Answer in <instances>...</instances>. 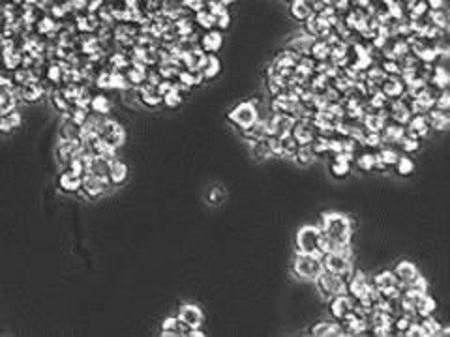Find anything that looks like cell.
<instances>
[{
	"mask_svg": "<svg viewBox=\"0 0 450 337\" xmlns=\"http://www.w3.org/2000/svg\"><path fill=\"white\" fill-rule=\"evenodd\" d=\"M321 232L330 236L338 244H349L353 238V223L351 219L340 214V212H326L319 225Z\"/></svg>",
	"mask_w": 450,
	"mask_h": 337,
	"instance_id": "6da1fadb",
	"label": "cell"
},
{
	"mask_svg": "<svg viewBox=\"0 0 450 337\" xmlns=\"http://www.w3.org/2000/svg\"><path fill=\"white\" fill-rule=\"evenodd\" d=\"M323 255H308V253H297L293 260V274L295 278L302 281H315L323 272Z\"/></svg>",
	"mask_w": 450,
	"mask_h": 337,
	"instance_id": "7a4b0ae2",
	"label": "cell"
},
{
	"mask_svg": "<svg viewBox=\"0 0 450 337\" xmlns=\"http://www.w3.org/2000/svg\"><path fill=\"white\" fill-rule=\"evenodd\" d=\"M317 287L321 294L326 298H334L340 296V294H347V279L338 276V274H332V272L323 270L321 276L317 279Z\"/></svg>",
	"mask_w": 450,
	"mask_h": 337,
	"instance_id": "3957f363",
	"label": "cell"
},
{
	"mask_svg": "<svg viewBox=\"0 0 450 337\" xmlns=\"http://www.w3.org/2000/svg\"><path fill=\"white\" fill-rule=\"evenodd\" d=\"M319 234L321 229L315 225H304L300 227L297 232V253H308V255H317V244H319ZM321 255V253H319Z\"/></svg>",
	"mask_w": 450,
	"mask_h": 337,
	"instance_id": "277c9868",
	"label": "cell"
},
{
	"mask_svg": "<svg viewBox=\"0 0 450 337\" xmlns=\"http://www.w3.org/2000/svg\"><path fill=\"white\" fill-rule=\"evenodd\" d=\"M229 120L239 129H246V127H250L259 120V109L253 105L252 101H244V103L237 105L229 112Z\"/></svg>",
	"mask_w": 450,
	"mask_h": 337,
	"instance_id": "5b68a950",
	"label": "cell"
},
{
	"mask_svg": "<svg viewBox=\"0 0 450 337\" xmlns=\"http://www.w3.org/2000/svg\"><path fill=\"white\" fill-rule=\"evenodd\" d=\"M321 260H323V270L332 272V274H338L342 278L349 279V276H351L353 272V264L349 258L340 257L336 253H324L323 257H321Z\"/></svg>",
	"mask_w": 450,
	"mask_h": 337,
	"instance_id": "8992f818",
	"label": "cell"
},
{
	"mask_svg": "<svg viewBox=\"0 0 450 337\" xmlns=\"http://www.w3.org/2000/svg\"><path fill=\"white\" fill-rule=\"evenodd\" d=\"M179 320L186 326V330H192V328H201L203 326V320H205V315L201 307L195 304H182L179 307Z\"/></svg>",
	"mask_w": 450,
	"mask_h": 337,
	"instance_id": "52a82bcc",
	"label": "cell"
},
{
	"mask_svg": "<svg viewBox=\"0 0 450 337\" xmlns=\"http://www.w3.org/2000/svg\"><path fill=\"white\" fill-rule=\"evenodd\" d=\"M291 135L297 139L298 145H310L311 139L317 135L313 118H297L291 129Z\"/></svg>",
	"mask_w": 450,
	"mask_h": 337,
	"instance_id": "ba28073f",
	"label": "cell"
},
{
	"mask_svg": "<svg viewBox=\"0 0 450 337\" xmlns=\"http://www.w3.org/2000/svg\"><path fill=\"white\" fill-rule=\"evenodd\" d=\"M107 185H109V182L101 180L99 176H96V174L90 171H86L85 174L81 176V189L86 193V197H90V198H96V197H99V195H103Z\"/></svg>",
	"mask_w": 450,
	"mask_h": 337,
	"instance_id": "9c48e42d",
	"label": "cell"
},
{
	"mask_svg": "<svg viewBox=\"0 0 450 337\" xmlns=\"http://www.w3.org/2000/svg\"><path fill=\"white\" fill-rule=\"evenodd\" d=\"M386 109H388V116H390L392 122L402 124V126H405V124L409 122L411 116H413V114H411V109H409V101H405L404 98L390 99L388 105H386Z\"/></svg>",
	"mask_w": 450,
	"mask_h": 337,
	"instance_id": "30bf717a",
	"label": "cell"
},
{
	"mask_svg": "<svg viewBox=\"0 0 450 337\" xmlns=\"http://www.w3.org/2000/svg\"><path fill=\"white\" fill-rule=\"evenodd\" d=\"M355 298L347 292V294H340V296H334L330 298V305H328V309H330V315L336 320H340V318H344L347 313H351L353 309H355Z\"/></svg>",
	"mask_w": 450,
	"mask_h": 337,
	"instance_id": "8fae6325",
	"label": "cell"
},
{
	"mask_svg": "<svg viewBox=\"0 0 450 337\" xmlns=\"http://www.w3.org/2000/svg\"><path fill=\"white\" fill-rule=\"evenodd\" d=\"M430 124L426 120V114H413L409 122L405 124V135L415 139H426L430 135Z\"/></svg>",
	"mask_w": 450,
	"mask_h": 337,
	"instance_id": "7c38bea8",
	"label": "cell"
},
{
	"mask_svg": "<svg viewBox=\"0 0 450 337\" xmlns=\"http://www.w3.org/2000/svg\"><path fill=\"white\" fill-rule=\"evenodd\" d=\"M381 92H383L388 99L402 98V96H404V92H405L404 81L400 79L398 75H386V77H384V81L381 83Z\"/></svg>",
	"mask_w": 450,
	"mask_h": 337,
	"instance_id": "4fadbf2b",
	"label": "cell"
},
{
	"mask_svg": "<svg viewBox=\"0 0 450 337\" xmlns=\"http://www.w3.org/2000/svg\"><path fill=\"white\" fill-rule=\"evenodd\" d=\"M426 120L430 124V129L433 131H446L450 126L448 111H439L435 107H431L430 111L426 112Z\"/></svg>",
	"mask_w": 450,
	"mask_h": 337,
	"instance_id": "5bb4252c",
	"label": "cell"
},
{
	"mask_svg": "<svg viewBox=\"0 0 450 337\" xmlns=\"http://www.w3.org/2000/svg\"><path fill=\"white\" fill-rule=\"evenodd\" d=\"M418 274H420V272H418L417 264L411 262V260H400V262L396 264V268H394V276L398 278L400 283H404V285L411 283Z\"/></svg>",
	"mask_w": 450,
	"mask_h": 337,
	"instance_id": "9a60e30c",
	"label": "cell"
},
{
	"mask_svg": "<svg viewBox=\"0 0 450 337\" xmlns=\"http://www.w3.org/2000/svg\"><path fill=\"white\" fill-rule=\"evenodd\" d=\"M405 135V126H402V124H396V122H386L384 124V127L381 129V139H383V146L384 145H398L400 143V139Z\"/></svg>",
	"mask_w": 450,
	"mask_h": 337,
	"instance_id": "2e32d148",
	"label": "cell"
},
{
	"mask_svg": "<svg viewBox=\"0 0 450 337\" xmlns=\"http://www.w3.org/2000/svg\"><path fill=\"white\" fill-rule=\"evenodd\" d=\"M137 90H139V101H143L146 107H158L161 103V96L158 94L156 85L143 83V85L137 86Z\"/></svg>",
	"mask_w": 450,
	"mask_h": 337,
	"instance_id": "e0dca14e",
	"label": "cell"
},
{
	"mask_svg": "<svg viewBox=\"0 0 450 337\" xmlns=\"http://www.w3.org/2000/svg\"><path fill=\"white\" fill-rule=\"evenodd\" d=\"M221 43H223V36L218 30H208V32L203 36L201 40V49L205 51L206 54H216L221 49Z\"/></svg>",
	"mask_w": 450,
	"mask_h": 337,
	"instance_id": "ac0fdd59",
	"label": "cell"
},
{
	"mask_svg": "<svg viewBox=\"0 0 450 337\" xmlns=\"http://www.w3.org/2000/svg\"><path fill=\"white\" fill-rule=\"evenodd\" d=\"M128 165L120 159H112L109 165V184L120 185L128 180Z\"/></svg>",
	"mask_w": 450,
	"mask_h": 337,
	"instance_id": "d6986e66",
	"label": "cell"
},
{
	"mask_svg": "<svg viewBox=\"0 0 450 337\" xmlns=\"http://www.w3.org/2000/svg\"><path fill=\"white\" fill-rule=\"evenodd\" d=\"M435 307H437L435 300H433L431 296H428V292L418 294L417 300H415V313H417L418 318H424V317H428V315H433Z\"/></svg>",
	"mask_w": 450,
	"mask_h": 337,
	"instance_id": "ffe728a7",
	"label": "cell"
},
{
	"mask_svg": "<svg viewBox=\"0 0 450 337\" xmlns=\"http://www.w3.org/2000/svg\"><path fill=\"white\" fill-rule=\"evenodd\" d=\"M59 185H60V189H62V191H66V193L79 191V189H81V176L68 169V171H64L62 174H60Z\"/></svg>",
	"mask_w": 450,
	"mask_h": 337,
	"instance_id": "44dd1931",
	"label": "cell"
},
{
	"mask_svg": "<svg viewBox=\"0 0 450 337\" xmlns=\"http://www.w3.org/2000/svg\"><path fill=\"white\" fill-rule=\"evenodd\" d=\"M161 335L163 337H179V335H186V326L179 320V317H169L163 320L161 324Z\"/></svg>",
	"mask_w": 450,
	"mask_h": 337,
	"instance_id": "7402d4cb",
	"label": "cell"
},
{
	"mask_svg": "<svg viewBox=\"0 0 450 337\" xmlns=\"http://www.w3.org/2000/svg\"><path fill=\"white\" fill-rule=\"evenodd\" d=\"M371 285H373L379 292H383V291H386V289H392V287L400 285V281H398V278L394 276V272L383 270L375 276V279H373V283Z\"/></svg>",
	"mask_w": 450,
	"mask_h": 337,
	"instance_id": "603a6c76",
	"label": "cell"
},
{
	"mask_svg": "<svg viewBox=\"0 0 450 337\" xmlns=\"http://www.w3.org/2000/svg\"><path fill=\"white\" fill-rule=\"evenodd\" d=\"M311 335L315 337H330V335H344L340 328V322H317L311 328Z\"/></svg>",
	"mask_w": 450,
	"mask_h": 337,
	"instance_id": "cb8c5ba5",
	"label": "cell"
},
{
	"mask_svg": "<svg viewBox=\"0 0 450 337\" xmlns=\"http://www.w3.org/2000/svg\"><path fill=\"white\" fill-rule=\"evenodd\" d=\"M315 159H317V156H315V152L311 150L310 145H300L297 148L295 156H293V161L300 167H310Z\"/></svg>",
	"mask_w": 450,
	"mask_h": 337,
	"instance_id": "d4e9b609",
	"label": "cell"
},
{
	"mask_svg": "<svg viewBox=\"0 0 450 337\" xmlns=\"http://www.w3.org/2000/svg\"><path fill=\"white\" fill-rule=\"evenodd\" d=\"M219 70H221V64H219L218 56H216V54H206L205 64H203V68H201V72H203V77H205V81L214 79V77H216V75L219 73Z\"/></svg>",
	"mask_w": 450,
	"mask_h": 337,
	"instance_id": "484cf974",
	"label": "cell"
},
{
	"mask_svg": "<svg viewBox=\"0 0 450 337\" xmlns=\"http://www.w3.org/2000/svg\"><path fill=\"white\" fill-rule=\"evenodd\" d=\"M313 40L315 38H311V36H302V38H295V40H291V43H289V51H293V53H297L298 56H304V54H310V47L311 43H313Z\"/></svg>",
	"mask_w": 450,
	"mask_h": 337,
	"instance_id": "4316f807",
	"label": "cell"
},
{
	"mask_svg": "<svg viewBox=\"0 0 450 337\" xmlns=\"http://www.w3.org/2000/svg\"><path fill=\"white\" fill-rule=\"evenodd\" d=\"M448 81H450V75H448V72H446V68L437 66V64H435L433 73H431V79H430V83L433 85V88H437V90H443V88L448 86Z\"/></svg>",
	"mask_w": 450,
	"mask_h": 337,
	"instance_id": "83f0119b",
	"label": "cell"
},
{
	"mask_svg": "<svg viewBox=\"0 0 450 337\" xmlns=\"http://www.w3.org/2000/svg\"><path fill=\"white\" fill-rule=\"evenodd\" d=\"M291 15L298 21H306L310 15H313V10H311V6L306 2V0H293Z\"/></svg>",
	"mask_w": 450,
	"mask_h": 337,
	"instance_id": "f1b7e54d",
	"label": "cell"
},
{
	"mask_svg": "<svg viewBox=\"0 0 450 337\" xmlns=\"http://www.w3.org/2000/svg\"><path fill=\"white\" fill-rule=\"evenodd\" d=\"M60 137L62 139H79V126L70 118V114L64 116V122H62V126H60Z\"/></svg>",
	"mask_w": 450,
	"mask_h": 337,
	"instance_id": "f546056e",
	"label": "cell"
},
{
	"mask_svg": "<svg viewBox=\"0 0 450 337\" xmlns=\"http://www.w3.org/2000/svg\"><path fill=\"white\" fill-rule=\"evenodd\" d=\"M101 139L105 141L107 145H111L112 148H115V150H117V148H119V146H122L124 145V143H126V129H124V127L120 126H117L115 127V129H112V131H109L105 135V137H101Z\"/></svg>",
	"mask_w": 450,
	"mask_h": 337,
	"instance_id": "4dcf8cb0",
	"label": "cell"
},
{
	"mask_svg": "<svg viewBox=\"0 0 450 337\" xmlns=\"http://www.w3.org/2000/svg\"><path fill=\"white\" fill-rule=\"evenodd\" d=\"M279 146H282V156L279 158L293 159V156H295V152H297V148L300 145H298L297 139L293 135H285V137L279 139Z\"/></svg>",
	"mask_w": 450,
	"mask_h": 337,
	"instance_id": "1f68e13d",
	"label": "cell"
},
{
	"mask_svg": "<svg viewBox=\"0 0 450 337\" xmlns=\"http://www.w3.org/2000/svg\"><path fill=\"white\" fill-rule=\"evenodd\" d=\"M250 146H252V154H253V158H255V159L265 161V159L272 158L270 148H268V143H266V137H265V139L253 141V143H250Z\"/></svg>",
	"mask_w": 450,
	"mask_h": 337,
	"instance_id": "d6a6232c",
	"label": "cell"
},
{
	"mask_svg": "<svg viewBox=\"0 0 450 337\" xmlns=\"http://www.w3.org/2000/svg\"><path fill=\"white\" fill-rule=\"evenodd\" d=\"M420 324H422V328H424V331H426V335H428V337H433V335L439 337V335H441V328H443V326L439 324V320H437L433 315H428V317L420 318Z\"/></svg>",
	"mask_w": 450,
	"mask_h": 337,
	"instance_id": "836d02e7",
	"label": "cell"
},
{
	"mask_svg": "<svg viewBox=\"0 0 450 337\" xmlns=\"http://www.w3.org/2000/svg\"><path fill=\"white\" fill-rule=\"evenodd\" d=\"M377 156L381 158V161L384 163V167H386V169H390V167L396 165L398 158H400V154H398L394 148H390V146H386V145L379 148Z\"/></svg>",
	"mask_w": 450,
	"mask_h": 337,
	"instance_id": "e575fe53",
	"label": "cell"
},
{
	"mask_svg": "<svg viewBox=\"0 0 450 337\" xmlns=\"http://www.w3.org/2000/svg\"><path fill=\"white\" fill-rule=\"evenodd\" d=\"M355 163H357V169L362 172H371L375 171V154H362V156H358L357 159H353Z\"/></svg>",
	"mask_w": 450,
	"mask_h": 337,
	"instance_id": "d590c367",
	"label": "cell"
},
{
	"mask_svg": "<svg viewBox=\"0 0 450 337\" xmlns=\"http://www.w3.org/2000/svg\"><path fill=\"white\" fill-rule=\"evenodd\" d=\"M394 167H396V172L400 176H411L415 172V161L407 156H400Z\"/></svg>",
	"mask_w": 450,
	"mask_h": 337,
	"instance_id": "8d00e7d4",
	"label": "cell"
},
{
	"mask_svg": "<svg viewBox=\"0 0 450 337\" xmlns=\"http://www.w3.org/2000/svg\"><path fill=\"white\" fill-rule=\"evenodd\" d=\"M195 23L201 28H205V30H212V28L216 27V15H212L206 10H201V12L195 14Z\"/></svg>",
	"mask_w": 450,
	"mask_h": 337,
	"instance_id": "74e56055",
	"label": "cell"
},
{
	"mask_svg": "<svg viewBox=\"0 0 450 337\" xmlns=\"http://www.w3.org/2000/svg\"><path fill=\"white\" fill-rule=\"evenodd\" d=\"M330 172L336 178H345L351 172V161L345 159H334V163L330 165Z\"/></svg>",
	"mask_w": 450,
	"mask_h": 337,
	"instance_id": "f35d334b",
	"label": "cell"
},
{
	"mask_svg": "<svg viewBox=\"0 0 450 337\" xmlns=\"http://www.w3.org/2000/svg\"><path fill=\"white\" fill-rule=\"evenodd\" d=\"M161 103H165V107H169V109H177V107L182 103V94L175 88V85H173V88L169 90L167 94H163V98H161Z\"/></svg>",
	"mask_w": 450,
	"mask_h": 337,
	"instance_id": "ab89813d",
	"label": "cell"
},
{
	"mask_svg": "<svg viewBox=\"0 0 450 337\" xmlns=\"http://www.w3.org/2000/svg\"><path fill=\"white\" fill-rule=\"evenodd\" d=\"M90 107H92L94 112L98 114H107L111 111V101L105 98V96H96V98L90 99Z\"/></svg>",
	"mask_w": 450,
	"mask_h": 337,
	"instance_id": "60d3db41",
	"label": "cell"
},
{
	"mask_svg": "<svg viewBox=\"0 0 450 337\" xmlns=\"http://www.w3.org/2000/svg\"><path fill=\"white\" fill-rule=\"evenodd\" d=\"M41 92H43V90H41L38 85H30V83H28V85H23L21 96H23L25 99H28V101H38V99L41 98Z\"/></svg>",
	"mask_w": 450,
	"mask_h": 337,
	"instance_id": "b9f144b4",
	"label": "cell"
},
{
	"mask_svg": "<svg viewBox=\"0 0 450 337\" xmlns=\"http://www.w3.org/2000/svg\"><path fill=\"white\" fill-rule=\"evenodd\" d=\"M398 145L402 146V150H404L405 154H413V152H417L418 148H420V139H415V137L404 135V137L400 139Z\"/></svg>",
	"mask_w": 450,
	"mask_h": 337,
	"instance_id": "7bdbcfd3",
	"label": "cell"
},
{
	"mask_svg": "<svg viewBox=\"0 0 450 337\" xmlns=\"http://www.w3.org/2000/svg\"><path fill=\"white\" fill-rule=\"evenodd\" d=\"M433 107L435 109H439V111H448L450 109V94L446 88H443L441 90V94L435 98V103H433Z\"/></svg>",
	"mask_w": 450,
	"mask_h": 337,
	"instance_id": "ee69618b",
	"label": "cell"
},
{
	"mask_svg": "<svg viewBox=\"0 0 450 337\" xmlns=\"http://www.w3.org/2000/svg\"><path fill=\"white\" fill-rule=\"evenodd\" d=\"M404 335L405 337H428V335H426V331H424V328H422V324H420V320H417V322H411L409 328L405 330Z\"/></svg>",
	"mask_w": 450,
	"mask_h": 337,
	"instance_id": "f6af8a7d",
	"label": "cell"
},
{
	"mask_svg": "<svg viewBox=\"0 0 450 337\" xmlns=\"http://www.w3.org/2000/svg\"><path fill=\"white\" fill-rule=\"evenodd\" d=\"M381 70H383L386 75H398V77H400V73H402V66H400L398 60H386V62H383Z\"/></svg>",
	"mask_w": 450,
	"mask_h": 337,
	"instance_id": "bcb514c9",
	"label": "cell"
},
{
	"mask_svg": "<svg viewBox=\"0 0 450 337\" xmlns=\"http://www.w3.org/2000/svg\"><path fill=\"white\" fill-rule=\"evenodd\" d=\"M206 6H208V12L212 15H216V17L221 14H227V6H225L221 0H208Z\"/></svg>",
	"mask_w": 450,
	"mask_h": 337,
	"instance_id": "7dc6e473",
	"label": "cell"
},
{
	"mask_svg": "<svg viewBox=\"0 0 450 337\" xmlns=\"http://www.w3.org/2000/svg\"><path fill=\"white\" fill-rule=\"evenodd\" d=\"M54 105H57V109H60L62 112H66L68 111V107H70V103H68V98L64 96V94H59V92H54Z\"/></svg>",
	"mask_w": 450,
	"mask_h": 337,
	"instance_id": "c3c4849f",
	"label": "cell"
},
{
	"mask_svg": "<svg viewBox=\"0 0 450 337\" xmlns=\"http://www.w3.org/2000/svg\"><path fill=\"white\" fill-rule=\"evenodd\" d=\"M229 25H231V17H229V14H221L216 17V27H218L219 30L229 28Z\"/></svg>",
	"mask_w": 450,
	"mask_h": 337,
	"instance_id": "681fc988",
	"label": "cell"
},
{
	"mask_svg": "<svg viewBox=\"0 0 450 337\" xmlns=\"http://www.w3.org/2000/svg\"><path fill=\"white\" fill-rule=\"evenodd\" d=\"M184 6L192 8L193 12H201L205 10V0H184Z\"/></svg>",
	"mask_w": 450,
	"mask_h": 337,
	"instance_id": "f907efd6",
	"label": "cell"
},
{
	"mask_svg": "<svg viewBox=\"0 0 450 337\" xmlns=\"http://www.w3.org/2000/svg\"><path fill=\"white\" fill-rule=\"evenodd\" d=\"M426 2H428L430 10H443L444 6V0H426Z\"/></svg>",
	"mask_w": 450,
	"mask_h": 337,
	"instance_id": "816d5d0a",
	"label": "cell"
},
{
	"mask_svg": "<svg viewBox=\"0 0 450 337\" xmlns=\"http://www.w3.org/2000/svg\"><path fill=\"white\" fill-rule=\"evenodd\" d=\"M98 86L99 88H109V73H101V75H99Z\"/></svg>",
	"mask_w": 450,
	"mask_h": 337,
	"instance_id": "f5cc1de1",
	"label": "cell"
},
{
	"mask_svg": "<svg viewBox=\"0 0 450 337\" xmlns=\"http://www.w3.org/2000/svg\"><path fill=\"white\" fill-rule=\"evenodd\" d=\"M219 198H221V191H216V189H214V191L210 193V200L212 203H219Z\"/></svg>",
	"mask_w": 450,
	"mask_h": 337,
	"instance_id": "db71d44e",
	"label": "cell"
},
{
	"mask_svg": "<svg viewBox=\"0 0 450 337\" xmlns=\"http://www.w3.org/2000/svg\"><path fill=\"white\" fill-rule=\"evenodd\" d=\"M221 2H223L225 6H227V4H231V2H235V0H221Z\"/></svg>",
	"mask_w": 450,
	"mask_h": 337,
	"instance_id": "11a10c76",
	"label": "cell"
},
{
	"mask_svg": "<svg viewBox=\"0 0 450 337\" xmlns=\"http://www.w3.org/2000/svg\"><path fill=\"white\" fill-rule=\"evenodd\" d=\"M287 2H293V0H287Z\"/></svg>",
	"mask_w": 450,
	"mask_h": 337,
	"instance_id": "9f6ffc18",
	"label": "cell"
}]
</instances>
